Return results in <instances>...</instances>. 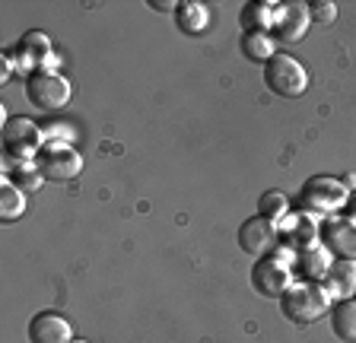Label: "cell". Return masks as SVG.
I'll use <instances>...</instances> for the list:
<instances>
[{
    "label": "cell",
    "instance_id": "ac0fdd59",
    "mask_svg": "<svg viewBox=\"0 0 356 343\" xmlns=\"http://www.w3.org/2000/svg\"><path fill=\"white\" fill-rule=\"evenodd\" d=\"M277 3L270 0H248L242 7V32H270Z\"/></svg>",
    "mask_w": 356,
    "mask_h": 343
},
{
    "label": "cell",
    "instance_id": "44dd1931",
    "mask_svg": "<svg viewBox=\"0 0 356 343\" xmlns=\"http://www.w3.org/2000/svg\"><path fill=\"white\" fill-rule=\"evenodd\" d=\"M22 213H26V194L16 185L3 181L0 185V217H3V223H13Z\"/></svg>",
    "mask_w": 356,
    "mask_h": 343
},
{
    "label": "cell",
    "instance_id": "30bf717a",
    "mask_svg": "<svg viewBox=\"0 0 356 343\" xmlns=\"http://www.w3.org/2000/svg\"><path fill=\"white\" fill-rule=\"evenodd\" d=\"M309 26H312L309 3H299V0H293V3H277L270 35H274V42L277 38H280V42H299V38L309 32Z\"/></svg>",
    "mask_w": 356,
    "mask_h": 343
},
{
    "label": "cell",
    "instance_id": "d4e9b609",
    "mask_svg": "<svg viewBox=\"0 0 356 343\" xmlns=\"http://www.w3.org/2000/svg\"><path fill=\"white\" fill-rule=\"evenodd\" d=\"M149 7L153 10H172V13H175L178 3H172V0H149Z\"/></svg>",
    "mask_w": 356,
    "mask_h": 343
},
{
    "label": "cell",
    "instance_id": "3957f363",
    "mask_svg": "<svg viewBox=\"0 0 356 343\" xmlns=\"http://www.w3.org/2000/svg\"><path fill=\"white\" fill-rule=\"evenodd\" d=\"M264 86L274 92V96L299 99L305 90H309V70L302 67L299 58L277 51L274 58L264 64Z\"/></svg>",
    "mask_w": 356,
    "mask_h": 343
},
{
    "label": "cell",
    "instance_id": "7a4b0ae2",
    "mask_svg": "<svg viewBox=\"0 0 356 343\" xmlns=\"http://www.w3.org/2000/svg\"><path fill=\"white\" fill-rule=\"evenodd\" d=\"M350 201V187L334 175H315L302 185L299 191V210L312 213V217H334L337 210H343Z\"/></svg>",
    "mask_w": 356,
    "mask_h": 343
},
{
    "label": "cell",
    "instance_id": "52a82bcc",
    "mask_svg": "<svg viewBox=\"0 0 356 343\" xmlns=\"http://www.w3.org/2000/svg\"><path fill=\"white\" fill-rule=\"evenodd\" d=\"M252 286L264 299H283V292L293 286V270L283 254H267L258 258L252 267Z\"/></svg>",
    "mask_w": 356,
    "mask_h": 343
},
{
    "label": "cell",
    "instance_id": "d6986e66",
    "mask_svg": "<svg viewBox=\"0 0 356 343\" xmlns=\"http://www.w3.org/2000/svg\"><path fill=\"white\" fill-rule=\"evenodd\" d=\"M238 45H242V54L252 64H267L277 54V42L270 32H242Z\"/></svg>",
    "mask_w": 356,
    "mask_h": 343
},
{
    "label": "cell",
    "instance_id": "5b68a950",
    "mask_svg": "<svg viewBox=\"0 0 356 343\" xmlns=\"http://www.w3.org/2000/svg\"><path fill=\"white\" fill-rule=\"evenodd\" d=\"M35 165L44 181H74L83 172V156H80V149H74L70 143L48 140L38 149Z\"/></svg>",
    "mask_w": 356,
    "mask_h": 343
},
{
    "label": "cell",
    "instance_id": "2e32d148",
    "mask_svg": "<svg viewBox=\"0 0 356 343\" xmlns=\"http://www.w3.org/2000/svg\"><path fill=\"white\" fill-rule=\"evenodd\" d=\"M331 264H334V258L321 242L318 245H312V248H305V251H299V270H302V276L309 280V283H321V280L327 276V270H331Z\"/></svg>",
    "mask_w": 356,
    "mask_h": 343
},
{
    "label": "cell",
    "instance_id": "7402d4cb",
    "mask_svg": "<svg viewBox=\"0 0 356 343\" xmlns=\"http://www.w3.org/2000/svg\"><path fill=\"white\" fill-rule=\"evenodd\" d=\"M289 213V201L283 191H277V187H270V191H264L258 201V217L270 219V223H280L283 217Z\"/></svg>",
    "mask_w": 356,
    "mask_h": 343
},
{
    "label": "cell",
    "instance_id": "9a60e30c",
    "mask_svg": "<svg viewBox=\"0 0 356 343\" xmlns=\"http://www.w3.org/2000/svg\"><path fill=\"white\" fill-rule=\"evenodd\" d=\"M175 26L185 35H200L210 26V7H204L197 0H181L175 7Z\"/></svg>",
    "mask_w": 356,
    "mask_h": 343
},
{
    "label": "cell",
    "instance_id": "9c48e42d",
    "mask_svg": "<svg viewBox=\"0 0 356 343\" xmlns=\"http://www.w3.org/2000/svg\"><path fill=\"white\" fill-rule=\"evenodd\" d=\"M277 235L283 239L286 248L305 251V248L321 242V223L312 217V213H305V210H296V213H286V217L277 223Z\"/></svg>",
    "mask_w": 356,
    "mask_h": 343
},
{
    "label": "cell",
    "instance_id": "603a6c76",
    "mask_svg": "<svg viewBox=\"0 0 356 343\" xmlns=\"http://www.w3.org/2000/svg\"><path fill=\"white\" fill-rule=\"evenodd\" d=\"M309 13H312V23L331 26L334 19H337V3H331V0H315V3H309Z\"/></svg>",
    "mask_w": 356,
    "mask_h": 343
},
{
    "label": "cell",
    "instance_id": "484cf974",
    "mask_svg": "<svg viewBox=\"0 0 356 343\" xmlns=\"http://www.w3.org/2000/svg\"><path fill=\"white\" fill-rule=\"evenodd\" d=\"M70 343H89V340H83V337H74V340H70Z\"/></svg>",
    "mask_w": 356,
    "mask_h": 343
},
{
    "label": "cell",
    "instance_id": "e0dca14e",
    "mask_svg": "<svg viewBox=\"0 0 356 343\" xmlns=\"http://www.w3.org/2000/svg\"><path fill=\"white\" fill-rule=\"evenodd\" d=\"M327 318H331V331L337 340L356 343V299H341L327 312Z\"/></svg>",
    "mask_w": 356,
    "mask_h": 343
},
{
    "label": "cell",
    "instance_id": "ba28073f",
    "mask_svg": "<svg viewBox=\"0 0 356 343\" xmlns=\"http://www.w3.org/2000/svg\"><path fill=\"white\" fill-rule=\"evenodd\" d=\"M13 54H16V67L19 70H26V74H44V70H54V45H51V38L44 35V32H38V29H32V32H26V35L16 42V48H13Z\"/></svg>",
    "mask_w": 356,
    "mask_h": 343
},
{
    "label": "cell",
    "instance_id": "4fadbf2b",
    "mask_svg": "<svg viewBox=\"0 0 356 343\" xmlns=\"http://www.w3.org/2000/svg\"><path fill=\"white\" fill-rule=\"evenodd\" d=\"M74 331L70 321L58 312H38L29 321V343H70Z\"/></svg>",
    "mask_w": 356,
    "mask_h": 343
},
{
    "label": "cell",
    "instance_id": "5bb4252c",
    "mask_svg": "<svg viewBox=\"0 0 356 343\" xmlns=\"http://www.w3.org/2000/svg\"><path fill=\"white\" fill-rule=\"evenodd\" d=\"M321 286L327 290L331 299H353L356 296V261H341L334 258L327 276L321 280Z\"/></svg>",
    "mask_w": 356,
    "mask_h": 343
},
{
    "label": "cell",
    "instance_id": "cb8c5ba5",
    "mask_svg": "<svg viewBox=\"0 0 356 343\" xmlns=\"http://www.w3.org/2000/svg\"><path fill=\"white\" fill-rule=\"evenodd\" d=\"M343 210H347L350 223H356V191H350V201H347V207H343Z\"/></svg>",
    "mask_w": 356,
    "mask_h": 343
},
{
    "label": "cell",
    "instance_id": "8fae6325",
    "mask_svg": "<svg viewBox=\"0 0 356 343\" xmlns=\"http://www.w3.org/2000/svg\"><path fill=\"white\" fill-rule=\"evenodd\" d=\"M277 242H280L277 223H270L264 217H252L238 226V245H242L245 254H252V258H267L277 248Z\"/></svg>",
    "mask_w": 356,
    "mask_h": 343
},
{
    "label": "cell",
    "instance_id": "277c9868",
    "mask_svg": "<svg viewBox=\"0 0 356 343\" xmlns=\"http://www.w3.org/2000/svg\"><path fill=\"white\" fill-rule=\"evenodd\" d=\"M42 127L29 118H7L3 121V159L13 162H32L38 156V149L44 147Z\"/></svg>",
    "mask_w": 356,
    "mask_h": 343
},
{
    "label": "cell",
    "instance_id": "6da1fadb",
    "mask_svg": "<svg viewBox=\"0 0 356 343\" xmlns=\"http://www.w3.org/2000/svg\"><path fill=\"white\" fill-rule=\"evenodd\" d=\"M283 318H289L293 324H315L318 318H325L331 312V296L321 283H293L280 299Z\"/></svg>",
    "mask_w": 356,
    "mask_h": 343
},
{
    "label": "cell",
    "instance_id": "ffe728a7",
    "mask_svg": "<svg viewBox=\"0 0 356 343\" xmlns=\"http://www.w3.org/2000/svg\"><path fill=\"white\" fill-rule=\"evenodd\" d=\"M3 162H7V172H10V185H16L22 194H26V191H38V187L44 185L35 159H32V162H13V159H3Z\"/></svg>",
    "mask_w": 356,
    "mask_h": 343
},
{
    "label": "cell",
    "instance_id": "4316f807",
    "mask_svg": "<svg viewBox=\"0 0 356 343\" xmlns=\"http://www.w3.org/2000/svg\"><path fill=\"white\" fill-rule=\"evenodd\" d=\"M353 299H356V296H353Z\"/></svg>",
    "mask_w": 356,
    "mask_h": 343
},
{
    "label": "cell",
    "instance_id": "8992f818",
    "mask_svg": "<svg viewBox=\"0 0 356 343\" xmlns=\"http://www.w3.org/2000/svg\"><path fill=\"white\" fill-rule=\"evenodd\" d=\"M26 99L38 112H60L70 102V83L58 74V70H44V74H32L26 80Z\"/></svg>",
    "mask_w": 356,
    "mask_h": 343
},
{
    "label": "cell",
    "instance_id": "7c38bea8",
    "mask_svg": "<svg viewBox=\"0 0 356 343\" xmlns=\"http://www.w3.org/2000/svg\"><path fill=\"white\" fill-rule=\"evenodd\" d=\"M321 245L331 251V258L356 261V223L347 217H327L321 223Z\"/></svg>",
    "mask_w": 356,
    "mask_h": 343
}]
</instances>
